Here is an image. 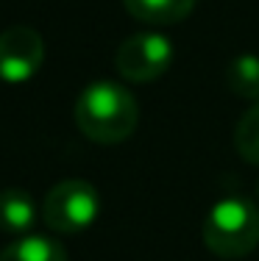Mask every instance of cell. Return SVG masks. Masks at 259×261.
Masks as SVG:
<instances>
[{
    "mask_svg": "<svg viewBox=\"0 0 259 261\" xmlns=\"http://www.w3.org/2000/svg\"><path fill=\"white\" fill-rule=\"evenodd\" d=\"M198 0H123L126 11L148 25H176L193 14Z\"/></svg>",
    "mask_w": 259,
    "mask_h": 261,
    "instance_id": "cell-6",
    "label": "cell"
},
{
    "mask_svg": "<svg viewBox=\"0 0 259 261\" xmlns=\"http://www.w3.org/2000/svg\"><path fill=\"white\" fill-rule=\"evenodd\" d=\"M170 39L164 34H134L120 42L114 53V67L126 81L131 84H148V81L162 78L173 64Z\"/></svg>",
    "mask_w": 259,
    "mask_h": 261,
    "instance_id": "cell-4",
    "label": "cell"
},
{
    "mask_svg": "<svg viewBox=\"0 0 259 261\" xmlns=\"http://www.w3.org/2000/svg\"><path fill=\"white\" fill-rule=\"evenodd\" d=\"M203 245L220 258H243L259 245V208L240 195L223 197L206 211Z\"/></svg>",
    "mask_w": 259,
    "mask_h": 261,
    "instance_id": "cell-2",
    "label": "cell"
},
{
    "mask_svg": "<svg viewBox=\"0 0 259 261\" xmlns=\"http://www.w3.org/2000/svg\"><path fill=\"white\" fill-rule=\"evenodd\" d=\"M45 61V42L28 25H11L0 34V81L26 84Z\"/></svg>",
    "mask_w": 259,
    "mask_h": 261,
    "instance_id": "cell-5",
    "label": "cell"
},
{
    "mask_svg": "<svg viewBox=\"0 0 259 261\" xmlns=\"http://www.w3.org/2000/svg\"><path fill=\"white\" fill-rule=\"evenodd\" d=\"M0 261H67V250L48 236H22L0 250Z\"/></svg>",
    "mask_w": 259,
    "mask_h": 261,
    "instance_id": "cell-8",
    "label": "cell"
},
{
    "mask_svg": "<svg viewBox=\"0 0 259 261\" xmlns=\"http://www.w3.org/2000/svg\"><path fill=\"white\" fill-rule=\"evenodd\" d=\"M101 214V195L89 181L70 178L56 184L42 203V220L56 233L86 231Z\"/></svg>",
    "mask_w": 259,
    "mask_h": 261,
    "instance_id": "cell-3",
    "label": "cell"
},
{
    "mask_svg": "<svg viewBox=\"0 0 259 261\" xmlns=\"http://www.w3.org/2000/svg\"><path fill=\"white\" fill-rule=\"evenodd\" d=\"M234 145L243 161L248 164H259V100L243 114L234 130Z\"/></svg>",
    "mask_w": 259,
    "mask_h": 261,
    "instance_id": "cell-10",
    "label": "cell"
},
{
    "mask_svg": "<svg viewBox=\"0 0 259 261\" xmlns=\"http://www.w3.org/2000/svg\"><path fill=\"white\" fill-rule=\"evenodd\" d=\"M139 106L126 86L95 81L76 100V125L98 145H117L137 130Z\"/></svg>",
    "mask_w": 259,
    "mask_h": 261,
    "instance_id": "cell-1",
    "label": "cell"
},
{
    "mask_svg": "<svg viewBox=\"0 0 259 261\" xmlns=\"http://www.w3.org/2000/svg\"><path fill=\"white\" fill-rule=\"evenodd\" d=\"M226 84L237 97L259 100V56L254 53L237 56L226 70Z\"/></svg>",
    "mask_w": 259,
    "mask_h": 261,
    "instance_id": "cell-9",
    "label": "cell"
},
{
    "mask_svg": "<svg viewBox=\"0 0 259 261\" xmlns=\"http://www.w3.org/2000/svg\"><path fill=\"white\" fill-rule=\"evenodd\" d=\"M34 222H36V203L26 189L0 192V231L26 233Z\"/></svg>",
    "mask_w": 259,
    "mask_h": 261,
    "instance_id": "cell-7",
    "label": "cell"
}]
</instances>
